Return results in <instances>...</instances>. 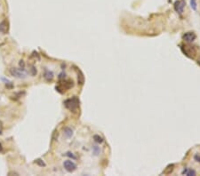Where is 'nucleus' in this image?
Instances as JSON below:
<instances>
[{"instance_id": "obj_1", "label": "nucleus", "mask_w": 200, "mask_h": 176, "mask_svg": "<svg viewBox=\"0 0 200 176\" xmlns=\"http://www.w3.org/2000/svg\"><path fill=\"white\" fill-rule=\"evenodd\" d=\"M63 103H64V106H65L68 109H70V111L75 112V111L78 109V108L79 107V103H80V101H79V99H78L77 96H74V97H72V98H70V99L66 100Z\"/></svg>"}, {"instance_id": "obj_2", "label": "nucleus", "mask_w": 200, "mask_h": 176, "mask_svg": "<svg viewBox=\"0 0 200 176\" xmlns=\"http://www.w3.org/2000/svg\"><path fill=\"white\" fill-rule=\"evenodd\" d=\"M11 76L19 78V79H24L27 78V73L24 70V69H17V68H11L9 70Z\"/></svg>"}, {"instance_id": "obj_3", "label": "nucleus", "mask_w": 200, "mask_h": 176, "mask_svg": "<svg viewBox=\"0 0 200 176\" xmlns=\"http://www.w3.org/2000/svg\"><path fill=\"white\" fill-rule=\"evenodd\" d=\"M185 5H186V2H185V0H177V1L174 3V10H175L178 13L182 14V13L183 12V11H184V7H185Z\"/></svg>"}, {"instance_id": "obj_4", "label": "nucleus", "mask_w": 200, "mask_h": 176, "mask_svg": "<svg viewBox=\"0 0 200 176\" xmlns=\"http://www.w3.org/2000/svg\"><path fill=\"white\" fill-rule=\"evenodd\" d=\"M63 166L65 168V170L69 173H72L77 169V165L72 162L71 160H66L63 162Z\"/></svg>"}, {"instance_id": "obj_5", "label": "nucleus", "mask_w": 200, "mask_h": 176, "mask_svg": "<svg viewBox=\"0 0 200 176\" xmlns=\"http://www.w3.org/2000/svg\"><path fill=\"white\" fill-rule=\"evenodd\" d=\"M197 36L194 32H187L183 35V39L187 42H193L196 39Z\"/></svg>"}, {"instance_id": "obj_6", "label": "nucleus", "mask_w": 200, "mask_h": 176, "mask_svg": "<svg viewBox=\"0 0 200 176\" xmlns=\"http://www.w3.org/2000/svg\"><path fill=\"white\" fill-rule=\"evenodd\" d=\"M7 32H8V21L4 20L0 23V33L6 34Z\"/></svg>"}, {"instance_id": "obj_7", "label": "nucleus", "mask_w": 200, "mask_h": 176, "mask_svg": "<svg viewBox=\"0 0 200 176\" xmlns=\"http://www.w3.org/2000/svg\"><path fill=\"white\" fill-rule=\"evenodd\" d=\"M53 73L50 70H45V74H44V78L46 81H52L53 79Z\"/></svg>"}, {"instance_id": "obj_8", "label": "nucleus", "mask_w": 200, "mask_h": 176, "mask_svg": "<svg viewBox=\"0 0 200 176\" xmlns=\"http://www.w3.org/2000/svg\"><path fill=\"white\" fill-rule=\"evenodd\" d=\"M182 175H185L188 176H194L196 175V172L192 169H189V168H186L182 171Z\"/></svg>"}, {"instance_id": "obj_9", "label": "nucleus", "mask_w": 200, "mask_h": 176, "mask_svg": "<svg viewBox=\"0 0 200 176\" xmlns=\"http://www.w3.org/2000/svg\"><path fill=\"white\" fill-rule=\"evenodd\" d=\"M64 134L66 135L67 138H70V137L73 135V131H72V129L70 128V127H66V128L64 129Z\"/></svg>"}, {"instance_id": "obj_10", "label": "nucleus", "mask_w": 200, "mask_h": 176, "mask_svg": "<svg viewBox=\"0 0 200 176\" xmlns=\"http://www.w3.org/2000/svg\"><path fill=\"white\" fill-rule=\"evenodd\" d=\"M174 164L169 165V166L166 167V169L164 171L163 174H165V175H169V174H171V173L173 172V170H174Z\"/></svg>"}, {"instance_id": "obj_11", "label": "nucleus", "mask_w": 200, "mask_h": 176, "mask_svg": "<svg viewBox=\"0 0 200 176\" xmlns=\"http://www.w3.org/2000/svg\"><path fill=\"white\" fill-rule=\"evenodd\" d=\"M78 72H79V76H78V81L80 85H83L84 84V81H85V78H84V75L83 73L78 70Z\"/></svg>"}, {"instance_id": "obj_12", "label": "nucleus", "mask_w": 200, "mask_h": 176, "mask_svg": "<svg viewBox=\"0 0 200 176\" xmlns=\"http://www.w3.org/2000/svg\"><path fill=\"white\" fill-rule=\"evenodd\" d=\"M190 7H191V9H192V10L197 11V7H198V4H197V0H190Z\"/></svg>"}, {"instance_id": "obj_13", "label": "nucleus", "mask_w": 200, "mask_h": 176, "mask_svg": "<svg viewBox=\"0 0 200 176\" xmlns=\"http://www.w3.org/2000/svg\"><path fill=\"white\" fill-rule=\"evenodd\" d=\"M35 163H36L37 165H38L39 166H41V167H45V163L42 159H40V158L37 159V160L35 161Z\"/></svg>"}, {"instance_id": "obj_14", "label": "nucleus", "mask_w": 200, "mask_h": 176, "mask_svg": "<svg viewBox=\"0 0 200 176\" xmlns=\"http://www.w3.org/2000/svg\"><path fill=\"white\" fill-rule=\"evenodd\" d=\"M94 140H95L97 143H102V142H103V139L100 137V135H98V134H96V135L94 136Z\"/></svg>"}, {"instance_id": "obj_15", "label": "nucleus", "mask_w": 200, "mask_h": 176, "mask_svg": "<svg viewBox=\"0 0 200 176\" xmlns=\"http://www.w3.org/2000/svg\"><path fill=\"white\" fill-rule=\"evenodd\" d=\"M30 71H31V75L33 76V77H35L36 75H37V69L34 67V66H32L31 67V69H30Z\"/></svg>"}, {"instance_id": "obj_16", "label": "nucleus", "mask_w": 200, "mask_h": 176, "mask_svg": "<svg viewBox=\"0 0 200 176\" xmlns=\"http://www.w3.org/2000/svg\"><path fill=\"white\" fill-rule=\"evenodd\" d=\"M93 150H94L95 155H98V153L100 152V149H99V147H97V146H94V147H93Z\"/></svg>"}, {"instance_id": "obj_17", "label": "nucleus", "mask_w": 200, "mask_h": 176, "mask_svg": "<svg viewBox=\"0 0 200 176\" xmlns=\"http://www.w3.org/2000/svg\"><path fill=\"white\" fill-rule=\"evenodd\" d=\"M19 65H20V67H21V69H24V68H25V63H24V61L21 60V61H20V62H19Z\"/></svg>"}, {"instance_id": "obj_18", "label": "nucleus", "mask_w": 200, "mask_h": 176, "mask_svg": "<svg viewBox=\"0 0 200 176\" xmlns=\"http://www.w3.org/2000/svg\"><path fill=\"white\" fill-rule=\"evenodd\" d=\"M66 156H68V157H70V158H73V159H76L77 158L72 154V153H70V152H67L66 153Z\"/></svg>"}, {"instance_id": "obj_19", "label": "nucleus", "mask_w": 200, "mask_h": 176, "mask_svg": "<svg viewBox=\"0 0 200 176\" xmlns=\"http://www.w3.org/2000/svg\"><path fill=\"white\" fill-rule=\"evenodd\" d=\"M194 158H195V160H196V161L200 162V156H199V155H196V156L194 157Z\"/></svg>"}, {"instance_id": "obj_20", "label": "nucleus", "mask_w": 200, "mask_h": 176, "mask_svg": "<svg viewBox=\"0 0 200 176\" xmlns=\"http://www.w3.org/2000/svg\"><path fill=\"white\" fill-rule=\"evenodd\" d=\"M3 150V147H2V144L0 143V151H2Z\"/></svg>"}, {"instance_id": "obj_21", "label": "nucleus", "mask_w": 200, "mask_h": 176, "mask_svg": "<svg viewBox=\"0 0 200 176\" xmlns=\"http://www.w3.org/2000/svg\"><path fill=\"white\" fill-rule=\"evenodd\" d=\"M2 133H2V129H1V127H0V135H1Z\"/></svg>"}]
</instances>
